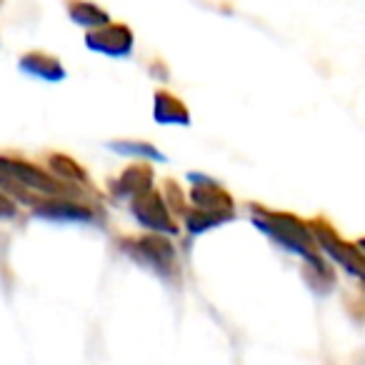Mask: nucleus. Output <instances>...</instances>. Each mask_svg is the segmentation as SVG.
I'll return each instance as SVG.
<instances>
[{
    "instance_id": "f257e3e1",
    "label": "nucleus",
    "mask_w": 365,
    "mask_h": 365,
    "mask_svg": "<svg viewBox=\"0 0 365 365\" xmlns=\"http://www.w3.org/2000/svg\"><path fill=\"white\" fill-rule=\"evenodd\" d=\"M250 213H253V225L258 230H263L268 238H273L278 245H283L285 250L290 253L303 255L305 260L310 263V268L318 270L320 275L333 283V275H330L328 265L323 263L318 248H315V240L310 235L308 225L303 223L300 218L290 213H278V210H265L260 205H250Z\"/></svg>"
},
{
    "instance_id": "f03ea898",
    "label": "nucleus",
    "mask_w": 365,
    "mask_h": 365,
    "mask_svg": "<svg viewBox=\"0 0 365 365\" xmlns=\"http://www.w3.org/2000/svg\"><path fill=\"white\" fill-rule=\"evenodd\" d=\"M120 248L130 255L135 263L145 265V268L155 270L163 278H173L178 270L175 248L170 240L160 238V235H145V238H128L120 243Z\"/></svg>"
},
{
    "instance_id": "7ed1b4c3",
    "label": "nucleus",
    "mask_w": 365,
    "mask_h": 365,
    "mask_svg": "<svg viewBox=\"0 0 365 365\" xmlns=\"http://www.w3.org/2000/svg\"><path fill=\"white\" fill-rule=\"evenodd\" d=\"M0 173L6 178H11L13 182H18V185L26 190L48 193V195H53V198H63V193H68V185H63L51 173H46L43 168L33 165V163H28V160L0 155Z\"/></svg>"
},
{
    "instance_id": "20e7f679",
    "label": "nucleus",
    "mask_w": 365,
    "mask_h": 365,
    "mask_svg": "<svg viewBox=\"0 0 365 365\" xmlns=\"http://www.w3.org/2000/svg\"><path fill=\"white\" fill-rule=\"evenodd\" d=\"M308 230L315 240V248H320L330 260H335L348 275L360 278V263H363V258H360L358 245L345 243V240L340 238L328 223H323V220H313V223L308 225Z\"/></svg>"
},
{
    "instance_id": "39448f33",
    "label": "nucleus",
    "mask_w": 365,
    "mask_h": 365,
    "mask_svg": "<svg viewBox=\"0 0 365 365\" xmlns=\"http://www.w3.org/2000/svg\"><path fill=\"white\" fill-rule=\"evenodd\" d=\"M190 200H193V210L233 218V198H230L228 190H223V185L215 182L213 178L193 173L190 175Z\"/></svg>"
},
{
    "instance_id": "423d86ee",
    "label": "nucleus",
    "mask_w": 365,
    "mask_h": 365,
    "mask_svg": "<svg viewBox=\"0 0 365 365\" xmlns=\"http://www.w3.org/2000/svg\"><path fill=\"white\" fill-rule=\"evenodd\" d=\"M130 213L135 215V220L140 225L150 230H158V233H168L175 235L178 233V223L173 220L170 210H168V203L163 200L160 193H145L140 198L130 200Z\"/></svg>"
},
{
    "instance_id": "0eeeda50",
    "label": "nucleus",
    "mask_w": 365,
    "mask_h": 365,
    "mask_svg": "<svg viewBox=\"0 0 365 365\" xmlns=\"http://www.w3.org/2000/svg\"><path fill=\"white\" fill-rule=\"evenodd\" d=\"M86 46L110 58H125L133 51V31L123 23H108L101 31L88 33Z\"/></svg>"
},
{
    "instance_id": "6e6552de",
    "label": "nucleus",
    "mask_w": 365,
    "mask_h": 365,
    "mask_svg": "<svg viewBox=\"0 0 365 365\" xmlns=\"http://www.w3.org/2000/svg\"><path fill=\"white\" fill-rule=\"evenodd\" d=\"M153 188V168L145 163H133L120 173L118 180L110 182V193L118 200H135L140 195L150 193Z\"/></svg>"
},
{
    "instance_id": "1a4fd4ad",
    "label": "nucleus",
    "mask_w": 365,
    "mask_h": 365,
    "mask_svg": "<svg viewBox=\"0 0 365 365\" xmlns=\"http://www.w3.org/2000/svg\"><path fill=\"white\" fill-rule=\"evenodd\" d=\"M33 213L46 220H68V223H88L93 220V210L76 203L71 198H48L33 205Z\"/></svg>"
},
{
    "instance_id": "9d476101",
    "label": "nucleus",
    "mask_w": 365,
    "mask_h": 365,
    "mask_svg": "<svg viewBox=\"0 0 365 365\" xmlns=\"http://www.w3.org/2000/svg\"><path fill=\"white\" fill-rule=\"evenodd\" d=\"M21 71L33 78H41V81H51V83H58L66 78V68L61 66V61L43 51L26 53L21 58Z\"/></svg>"
},
{
    "instance_id": "9b49d317",
    "label": "nucleus",
    "mask_w": 365,
    "mask_h": 365,
    "mask_svg": "<svg viewBox=\"0 0 365 365\" xmlns=\"http://www.w3.org/2000/svg\"><path fill=\"white\" fill-rule=\"evenodd\" d=\"M153 115H155L158 123H168V125H188V123H190L188 108L182 106L175 96H170V93H165V91L155 93Z\"/></svg>"
},
{
    "instance_id": "f8f14e48",
    "label": "nucleus",
    "mask_w": 365,
    "mask_h": 365,
    "mask_svg": "<svg viewBox=\"0 0 365 365\" xmlns=\"http://www.w3.org/2000/svg\"><path fill=\"white\" fill-rule=\"evenodd\" d=\"M48 165H51V170L56 173V180H71V182H88L91 178H88V173L83 170L81 165H78L76 160H73L71 155H61V153H53L51 158H48Z\"/></svg>"
},
{
    "instance_id": "ddd939ff",
    "label": "nucleus",
    "mask_w": 365,
    "mask_h": 365,
    "mask_svg": "<svg viewBox=\"0 0 365 365\" xmlns=\"http://www.w3.org/2000/svg\"><path fill=\"white\" fill-rule=\"evenodd\" d=\"M68 13H71L73 23L86 28H106L110 23L108 13L101 11L98 6H93V3H73V6H68Z\"/></svg>"
},
{
    "instance_id": "4468645a",
    "label": "nucleus",
    "mask_w": 365,
    "mask_h": 365,
    "mask_svg": "<svg viewBox=\"0 0 365 365\" xmlns=\"http://www.w3.org/2000/svg\"><path fill=\"white\" fill-rule=\"evenodd\" d=\"M228 215H213V213H200V210H185V228L193 235L205 233V230L215 228L220 223H228Z\"/></svg>"
},
{
    "instance_id": "2eb2a0df",
    "label": "nucleus",
    "mask_w": 365,
    "mask_h": 365,
    "mask_svg": "<svg viewBox=\"0 0 365 365\" xmlns=\"http://www.w3.org/2000/svg\"><path fill=\"white\" fill-rule=\"evenodd\" d=\"M113 150H118V153H125V155H150V158H155V160H163V155L155 150L153 145H143V143H113Z\"/></svg>"
},
{
    "instance_id": "dca6fc26",
    "label": "nucleus",
    "mask_w": 365,
    "mask_h": 365,
    "mask_svg": "<svg viewBox=\"0 0 365 365\" xmlns=\"http://www.w3.org/2000/svg\"><path fill=\"white\" fill-rule=\"evenodd\" d=\"M16 213H18V205L8 195L0 193V218H13Z\"/></svg>"
}]
</instances>
